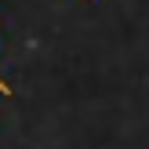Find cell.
Masks as SVG:
<instances>
[{
    "label": "cell",
    "instance_id": "1",
    "mask_svg": "<svg viewBox=\"0 0 149 149\" xmlns=\"http://www.w3.org/2000/svg\"><path fill=\"white\" fill-rule=\"evenodd\" d=\"M0 95H7V98H11V84H7V80H0Z\"/></svg>",
    "mask_w": 149,
    "mask_h": 149
}]
</instances>
